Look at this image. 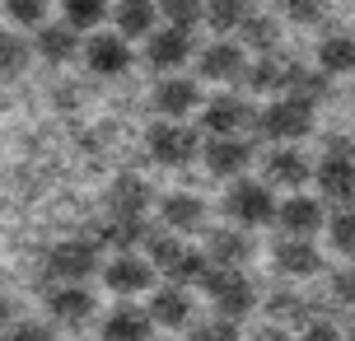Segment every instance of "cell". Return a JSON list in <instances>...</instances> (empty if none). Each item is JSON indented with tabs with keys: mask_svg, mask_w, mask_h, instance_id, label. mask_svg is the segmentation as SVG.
Returning a JSON list of instances; mask_svg holds the SVG:
<instances>
[{
	"mask_svg": "<svg viewBox=\"0 0 355 341\" xmlns=\"http://www.w3.org/2000/svg\"><path fill=\"white\" fill-rule=\"evenodd\" d=\"M201 290L211 295V304L220 308V318H230V323L248 318L252 304H257V290H252V281L243 276V271H230V267H211L206 276H201Z\"/></svg>",
	"mask_w": 355,
	"mask_h": 341,
	"instance_id": "6da1fadb",
	"label": "cell"
},
{
	"mask_svg": "<svg viewBox=\"0 0 355 341\" xmlns=\"http://www.w3.org/2000/svg\"><path fill=\"white\" fill-rule=\"evenodd\" d=\"M225 216L234 220V229H262V225H271L276 220V197H271V187L266 182H234L230 197H225Z\"/></svg>",
	"mask_w": 355,
	"mask_h": 341,
	"instance_id": "7a4b0ae2",
	"label": "cell"
},
{
	"mask_svg": "<svg viewBox=\"0 0 355 341\" xmlns=\"http://www.w3.org/2000/svg\"><path fill=\"white\" fill-rule=\"evenodd\" d=\"M318 187H322L327 201L351 206L355 201V145H346V141L327 145V155H322V164H318Z\"/></svg>",
	"mask_w": 355,
	"mask_h": 341,
	"instance_id": "3957f363",
	"label": "cell"
},
{
	"mask_svg": "<svg viewBox=\"0 0 355 341\" xmlns=\"http://www.w3.org/2000/svg\"><path fill=\"white\" fill-rule=\"evenodd\" d=\"M257 131H262L266 141H304L309 131H313V108H304V103H290V98H276V103H266L257 112Z\"/></svg>",
	"mask_w": 355,
	"mask_h": 341,
	"instance_id": "277c9868",
	"label": "cell"
},
{
	"mask_svg": "<svg viewBox=\"0 0 355 341\" xmlns=\"http://www.w3.org/2000/svg\"><path fill=\"white\" fill-rule=\"evenodd\" d=\"M145 145H150V159L164 164V168H182V164H192L196 150H201L196 131H192V126H182V122H159V126H150Z\"/></svg>",
	"mask_w": 355,
	"mask_h": 341,
	"instance_id": "5b68a950",
	"label": "cell"
},
{
	"mask_svg": "<svg viewBox=\"0 0 355 341\" xmlns=\"http://www.w3.org/2000/svg\"><path fill=\"white\" fill-rule=\"evenodd\" d=\"M252 122H257V117H252V108L239 94H215L211 103H201V126L211 131L215 141H239Z\"/></svg>",
	"mask_w": 355,
	"mask_h": 341,
	"instance_id": "8992f818",
	"label": "cell"
},
{
	"mask_svg": "<svg viewBox=\"0 0 355 341\" xmlns=\"http://www.w3.org/2000/svg\"><path fill=\"white\" fill-rule=\"evenodd\" d=\"M47 267H52L56 286H85L89 276L98 271V248L89 238H66L47 252Z\"/></svg>",
	"mask_w": 355,
	"mask_h": 341,
	"instance_id": "52a82bcc",
	"label": "cell"
},
{
	"mask_svg": "<svg viewBox=\"0 0 355 341\" xmlns=\"http://www.w3.org/2000/svg\"><path fill=\"white\" fill-rule=\"evenodd\" d=\"M327 75L318 66H300V61H285V75H281V98L290 103H304V108H318L327 98Z\"/></svg>",
	"mask_w": 355,
	"mask_h": 341,
	"instance_id": "ba28073f",
	"label": "cell"
},
{
	"mask_svg": "<svg viewBox=\"0 0 355 341\" xmlns=\"http://www.w3.org/2000/svg\"><path fill=\"white\" fill-rule=\"evenodd\" d=\"M103 286L112 295H141V290L155 286V267L145 257H136V252H117L103 267Z\"/></svg>",
	"mask_w": 355,
	"mask_h": 341,
	"instance_id": "9c48e42d",
	"label": "cell"
},
{
	"mask_svg": "<svg viewBox=\"0 0 355 341\" xmlns=\"http://www.w3.org/2000/svg\"><path fill=\"white\" fill-rule=\"evenodd\" d=\"M276 220H281L285 238H313V234L327 225L322 201H313V197H285L281 206H276Z\"/></svg>",
	"mask_w": 355,
	"mask_h": 341,
	"instance_id": "30bf717a",
	"label": "cell"
},
{
	"mask_svg": "<svg viewBox=\"0 0 355 341\" xmlns=\"http://www.w3.org/2000/svg\"><path fill=\"white\" fill-rule=\"evenodd\" d=\"M155 108L164 112V122H182L187 112L201 108V89H196V80H182V75H164L159 89H155Z\"/></svg>",
	"mask_w": 355,
	"mask_h": 341,
	"instance_id": "8fae6325",
	"label": "cell"
},
{
	"mask_svg": "<svg viewBox=\"0 0 355 341\" xmlns=\"http://www.w3.org/2000/svg\"><path fill=\"white\" fill-rule=\"evenodd\" d=\"M98 332H103V341H155V318H150V308L117 304Z\"/></svg>",
	"mask_w": 355,
	"mask_h": 341,
	"instance_id": "7c38bea8",
	"label": "cell"
},
{
	"mask_svg": "<svg viewBox=\"0 0 355 341\" xmlns=\"http://www.w3.org/2000/svg\"><path fill=\"white\" fill-rule=\"evenodd\" d=\"M145 56H150V66L164 75H173L187 56H192V33H178V28H155L150 33V42H145Z\"/></svg>",
	"mask_w": 355,
	"mask_h": 341,
	"instance_id": "4fadbf2b",
	"label": "cell"
},
{
	"mask_svg": "<svg viewBox=\"0 0 355 341\" xmlns=\"http://www.w3.org/2000/svg\"><path fill=\"white\" fill-rule=\"evenodd\" d=\"M248 257H252V238L243 229H211L206 234V262H211V267L243 271Z\"/></svg>",
	"mask_w": 355,
	"mask_h": 341,
	"instance_id": "5bb4252c",
	"label": "cell"
},
{
	"mask_svg": "<svg viewBox=\"0 0 355 341\" xmlns=\"http://www.w3.org/2000/svg\"><path fill=\"white\" fill-rule=\"evenodd\" d=\"M85 61L94 75H122L131 66V47H126V37L117 33H94L85 42Z\"/></svg>",
	"mask_w": 355,
	"mask_h": 341,
	"instance_id": "9a60e30c",
	"label": "cell"
},
{
	"mask_svg": "<svg viewBox=\"0 0 355 341\" xmlns=\"http://www.w3.org/2000/svg\"><path fill=\"white\" fill-rule=\"evenodd\" d=\"M201 80H243V71H248V56H243V47L239 42H211L206 52H201Z\"/></svg>",
	"mask_w": 355,
	"mask_h": 341,
	"instance_id": "2e32d148",
	"label": "cell"
},
{
	"mask_svg": "<svg viewBox=\"0 0 355 341\" xmlns=\"http://www.w3.org/2000/svg\"><path fill=\"white\" fill-rule=\"evenodd\" d=\"M159 220L168 234H192L201 229V220H206V201L192 197V192H168L159 201Z\"/></svg>",
	"mask_w": 355,
	"mask_h": 341,
	"instance_id": "e0dca14e",
	"label": "cell"
},
{
	"mask_svg": "<svg viewBox=\"0 0 355 341\" xmlns=\"http://www.w3.org/2000/svg\"><path fill=\"white\" fill-rule=\"evenodd\" d=\"M313 178V168H309V159H304L300 150H290V145H281V150H271L266 155V187H304V182Z\"/></svg>",
	"mask_w": 355,
	"mask_h": 341,
	"instance_id": "ac0fdd59",
	"label": "cell"
},
{
	"mask_svg": "<svg viewBox=\"0 0 355 341\" xmlns=\"http://www.w3.org/2000/svg\"><path fill=\"white\" fill-rule=\"evenodd\" d=\"M206 168H211L215 178H239L243 168L252 164V145L239 136V141H206Z\"/></svg>",
	"mask_w": 355,
	"mask_h": 341,
	"instance_id": "d6986e66",
	"label": "cell"
},
{
	"mask_svg": "<svg viewBox=\"0 0 355 341\" xmlns=\"http://www.w3.org/2000/svg\"><path fill=\"white\" fill-rule=\"evenodd\" d=\"M145 206H150V187L141 178H117L107 187V216L112 220H145Z\"/></svg>",
	"mask_w": 355,
	"mask_h": 341,
	"instance_id": "ffe728a7",
	"label": "cell"
},
{
	"mask_svg": "<svg viewBox=\"0 0 355 341\" xmlns=\"http://www.w3.org/2000/svg\"><path fill=\"white\" fill-rule=\"evenodd\" d=\"M271 252H276V271L281 276H318L322 271V252L309 238H281Z\"/></svg>",
	"mask_w": 355,
	"mask_h": 341,
	"instance_id": "44dd1931",
	"label": "cell"
},
{
	"mask_svg": "<svg viewBox=\"0 0 355 341\" xmlns=\"http://www.w3.org/2000/svg\"><path fill=\"white\" fill-rule=\"evenodd\" d=\"M47 313H52L56 323H85L89 313H94V295L85 286H52L47 290Z\"/></svg>",
	"mask_w": 355,
	"mask_h": 341,
	"instance_id": "7402d4cb",
	"label": "cell"
},
{
	"mask_svg": "<svg viewBox=\"0 0 355 341\" xmlns=\"http://www.w3.org/2000/svg\"><path fill=\"white\" fill-rule=\"evenodd\" d=\"M150 318L159 327H182V323H192V295L182 286H164L155 290V299H150Z\"/></svg>",
	"mask_w": 355,
	"mask_h": 341,
	"instance_id": "603a6c76",
	"label": "cell"
},
{
	"mask_svg": "<svg viewBox=\"0 0 355 341\" xmlns=\"http://www.w3.org/2000/svg\"><path fill=\"white\" fill-rule=\"evenodd\" d=\"M155 19H159V5H145V0H126L112 10V24H117V37H150L155 33Z\"/></svg>",
	"mask_w": 355,
	"mask_h": 341,
	"instance_id": "cb8c5ba5",
	"label": "cell"
},
{
	"mask_svg": "<svg viewBox=\"0 0 355 341\" xmlns=\"http://www.w3.org/2000/svg\"><path fill=\"white\" fill-rule=\"evenodd\" d=\"M33 47H37V56H47L52 66H66V61L80 52V33H71L66 24H42Z\"/></svg>",
	"mask_w": 355,
	"mask_h": 341,
	"instance_id": "d4e9b609",
	"label": "cell"
},
{
	"mask_svg": "<svg viewBox=\"0 0 355 341\" xmlns=\"http://www.w3.org/2000/svg\"><path fill=\"white\" fill-rule=\"evenodd\" d=\"M318 71L332 80V75L355 71V37L351 33H327L318 42Z\"/></svg>",
	"mask_w": 355,
	"mask_h": 341,
	"instance_id": "484cf974",
	"label": "cell"
},
{
	"mask_svg": "<svg viewBox=\"0 0 355 341\" xmlns=\"http://www.w3.org/2000/svg\"><path fill=\"white\" fill-rule=\"evenodd\" d=\"M281 75H285V61L276 56H257L248 71H243V85L252 94H281Z\"/></svg>",
	"mask_w": 355,
	"mask_h": 341,
	"instance_id": "4316f807",
	"label": "cell"
},
{
	"mask_svg": "<svg viewBox=\"0 0 355 341\" xmlns=\"http://www.w3.org/2000/svg\"><path fill=\"white\" fill-rule=\"evenodd\" d=\"M239 33H243V42H248L257 56H271V52H276V42H281V28H276V19H266V15H252L248 24L239 28Z\"/></svg>",
	"mask_w": 355,
	"mask_h": 341,
	"instance_id": "83f0119b",
	"label": "cell"
},
{
	"mask_svg": "<svg viewBox=\"0 0 355 341\" xmlns=\"http://www.w3.org/2000/svg\"><path fill=\"white\" fill-rule=\"evenodd\" d=\"M103 0H66L61 5V24L71 28V33H80V28H98L103 24Z\"/></svg>",
	"mask_w": 355,
	"mask_h": 341,
	"instance_id": "f1b7e54d",
	"label": "cell"
},
{
	"mask_svg": "<svg viewBox=\"0 0 355 341\" xmlns=\"http://www.w3.org/2000/svg\"><path fill=\"white\" fill-rule=\"evenodd\" d=\"M28 37L15 33V28H0V75H19L28 66Z\"/></svg>",
	"mask_w": 355,
	"mask_h": 341,
	"instance_id": "f546056e",
	"label": "cell"
},
{
	"mask_svg": "<svg viewBox=\"0 0 355 341\" xmlns=\"http://www.w3.org/2000/svg\"><path fill=\"white\" fill-rule=\"evenodd\" d=\"M252 19L248 5H239V0H220V5H206V24H211L215 33H230V28H243Z\"/></svg>",
	"mask_w": 355,
	"mask_h": 341,
	"instance_id": "4dcf8cb0",
	"label": "cell"
},
{
	"mask_svg": "<svg viewBox=\"0 0 355 341\" xmlns=\"http://www.w3.org/2000/svg\"><path fill=\"white\" fill-rule=\"evenodd\" d=\"M159 15L168 19V28H178V33H192L196 24L206 19V5H196V0H168V5H159Z\"/></svg>",
	"mask_w": 355,
	"mask_h": 341,
	"instance_id": "1f68e13d",
	"label": "cell"
},
{
	"mask_svg": "<svg viewBox=\"0 0 355 341\" xmlns=\"http://www.w3.org/2000/svg\"><path fill=\"white\" fill-rule=\"evenodd\" d=\"M327 238H332V248L355 257V206H341L337 216L327 220Z\"/></svg>",
	"mask_w": 355,
	"mask_h": 341,
	"instance_id": "d6a6232c",
	"label": "cell"
},
{
	"mask_svg": "<svg viewBox=\"0 0 355 341\" xmlns=\"http://www.w3.org/2000/svg\"><path fill=\"white\" fill-rule=\"evenodd\" d=\"M271 318H290V323H313L309 318V304H304L300 295H290V290H281V295H271Z\"/></svg>",
	"mask_w": 355,
	"mask_h": 341,
	"instance_id": "836d02e7",
	"label": "cell"
},
{
	"mask_svg": "<svg viewBox=\"0 0 355 341\" xmlns=\"http://www.w3.org/2000/svg\"><path fill=\"white\" fill-rule=\"evenodd\" d=\"M187 341H239V327L230 318H211V323H196Z\"/></svg>",
	"mask_w": 355,
	"mask_h": 341,
	"instance_id": "e575fe53",
	"label": "cell"
},
{
	"mask_svg": "<svg viewBox=\"0 0 355 341\" xmlns=\"http://www.w3.org/2000/svg\"><path fill=\"white\" fill-rule=\"evenodd\" d=\"M5 15L15 19V24H42V19H47V5H42V0H10Z\"/></svg>",
	"mask_w": 355,
	"mask_h": 341,
	"instance_id": "d590c367",
	"label": "cell"
},
{
	"mask_svg": "<svg viewBox=\"0 0 355 341\" xmlns=\"http://www.w3.org/2000/svg\"><path fill=\"white\" fill-rule=\"evenodd\" d=\"M332 299H337V304H355V262L332 271Z\"/></svg>",
	"mask_w": 355,
	"mask_h": 341,
	"instance_id": "8d00e7d4",
	"label": "cell"
},
{
	"mask_svg": "<svg viewBox=\"0 0 355 341\" xmlns=\"http://www.w3.org/2000/svg\"><path fill=\"white\" fill-rule=\"evenodd\" d=\"M304 341H346V337H341V327H332L327 318H313V323L304 327Z\"/></svg>",
	"mask_w": 355,
	"mask_h": 341,
	"instance_id": "74e56055",
	"label": "cell"
},
{
	"mask_svg": "<svg viewBox=\"0 0 355 341\" xmlns=\"http://www.w3.org/2000/svg\"><path fill=\"white\" fill-rule=\"evenodd\" d=\"M5 341H52V327H42V323H19L10 327V337Z\"/></svg>",
	"mask_w": 355,
	"mask_h": 341,
	"instance_id": "f35d334b",
	"label": "cell"
},
{
	"mask_svg": "<svg viewBox=\"0 0 355 341\" xmlns=\"http://www.w3.org/2000/svg\"><path fill=\"white\" fill-rule=\"evenodd\" d=\"M290 24H322V5H285Z\"/></svg>",
	"mask_w": 355,
	"mask_h": 341,
	"instance_id": "ab89813d",
	"label": "cell"
},
{
	"mask_svg": "<svg viewBox=\"0 0 355 341\" xmlns=\"http://www.w3.org/2000/svg\"><path fill=\"white\" fill-rule=\"evenodd\" d=\"M252 341H295V337H290V332H281V327H262Z\"/></svg>",
	"mask_w": 355,
	"mask_h": 341,
	"instance_id": "60d3db41",
	"label": "cell"
},
{
	"mask_svg": "<svg viewBox=\"0 0 355 341\" xmlns=\"http://www.w3.org/2000/svg\"><path fill=\"white\" fill-rule=\"evenodd\" d=\"M10 318H15V304L0 295V332H10Z\"/></svg>",
	"mask_w": 355,
	"mask_h": 341,
	"instance_id": "b9f144b4",
	"label": "cell"
},
{
	"mask_svg": "<svg viewBox=\"0 0 355 341\" xmlns=\"http://www.w3.org/2000/svg\"><path fill=\"white\" fill-rule=\"evenodd\" d=\"M346 341H355V323H351V337H346Z\"/></svg>",
	"mask_w": 355,
	"mask_h": 341,
	"instance_id": "7bdbcfd3",
	"label": "cell"
},
{
	"mask_svg": "<svg viewBox=\"0 0 355 341\" xmlns=\"http://www.w3.org/2000/svg\"><path fill=\"white\" fill-rule=\"evenodd\" d=\"M0 108H5V94H0Z\"/></svg>",
	"mask_w": 355,
	"mask_h": 341,
	"instance_id": "ee69618b",
	"label": "cell"
}]
</instances>
